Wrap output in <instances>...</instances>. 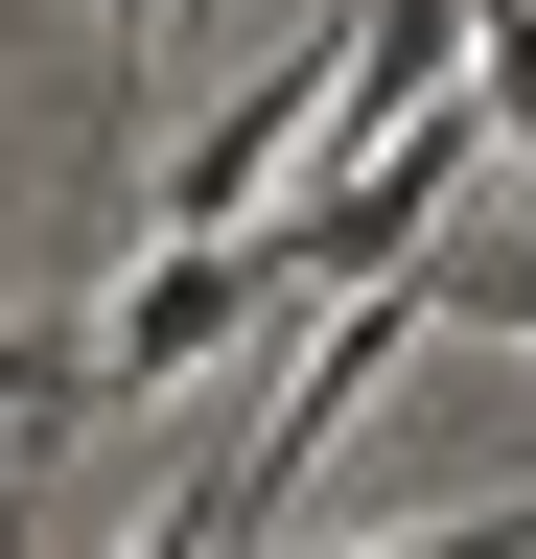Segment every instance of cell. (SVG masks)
Here are the masks:
<instances>
[{
	"label": "cell",
	"instance_id": "cell-1",
	"mask_svg": "<svg viewBox=\"0 0 536 559\" xmlns=\"http://www.w3.org/2000/svg\"><path fill=\"white\" fill-rule=\"evenodd\" d=\"M257 304H281V280H257V234H164V280H117V326H94V396H187Z\"/></svg>",
	"mask_w": 536,
	"mask_h": 559
},
{
	"label": "cell",
	"instance_id": "cell-2",
	"mask_svg": "<svg viewBox=\"0 0 536 559\" xmlns=\"http://www.w3.org/2000/svg\"><path fill=\"white\" fill-rule=\"evenodd\" d=\"M303 140H326V47H303V70H257V94H234L211 140H187V164H164L141 210H164V234H234V210H281V164H303Z\"/></svg>",
	"mask_w": 536,
	"mask_h": 559
},
{
	"label": "cell",
	"instance_id": "cell-3",
	"mask_svg": "<svg viewBox=\"0 0 536 559\" xmlns=\"http://www.w3.org/2000/svg\"><path fill=\"white\" fill-rule=\"evenodd\" d=\"M466 94H490V140L536 164V0H466Z\"/></svg>",
	"mask_w": 536,
	"mask_h": 559
},
{
	"label": "cell",
	"instance_id": "cell-4",
	"mask_svg": "<svg viewBox=\"0 0 536 559\" xmlns=\"http://www.w3.org/2000/svg\"><path fill=\"white\" fill-rule=\"evenodd\" d=\"M420 304L490 326V349H536V257H443V234H420Z\"/></svg>",
	"mask_w": 536,
	"mask_h": 559
},
{
	"label": "cell",
	"instance_id": "cell-5",
	"mask_svg": "<svg viewBox=\"0 0 536 559\" xmlns=\"http://www.w3.org/2000/svg\"><path fill=\"white\" fill-rule=\"evenodd\" d=\"M373 559H536V489L513 513H443V536H373Z\"/></svg>",
	"mask_w": 536,
	"mask_h": 559
},
{
	"label": "cell",
	"instance_id": "cell-6",
	"mask_svg": "<svg viewBox=\"0 0 536 559\" xmlns=\"http://www.w3.org/2000/svg\"><path fill=\"white\" fill-rule=\"evenodd\" d=\"M141 47H164V0H117V70H141Z\"/></svg>",
	"mask_w": 536,
	"mask_h": 559
}]
</instances>
